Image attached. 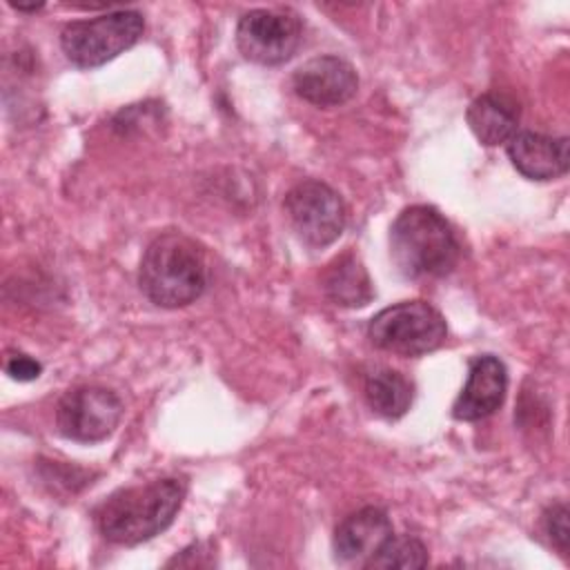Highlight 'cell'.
Segmentation results:
<instances>
[{
	"label": "cell",
	"mask_w": 570,
	"mask_h": 570,
	"mask_svg": "<svg viewBox=\"0 0 570 570\" xmlns=\"http://www.w3.org/2000/svg\"><path fill=\"white\" fill-rule=\"evenodd\" d=\"M187 494L185 481L169 476L114 492L96 510L100 534L120 546H136L167 530Z\"/></svg>",
	"instance_id": "6da1fadb"
},
{
	"label": "cell",
	"mask_w": 570,
	"mask_h": 570,
	"mask_svg": "<svg viewBox=\"0 0 570 570\" xmlns=\"http://www.w3.org/2000/svg\"><path fill=\"white\" fill-rule=\"evenodd\" d=\"M138 285L158 307H185L207 287L205 252L189 236L165 232L147 245L140 258Z\"/></svg>",
	"instance_id": "7a4b0ae2"
},
{
	"label": "cell",
	"mask_w": 570,
	"mask_h": 570,
	"mask_svg": "<svg viewBox=\"0 0 570 570\" xmlns=\"http://www.w3.org/2000/svg\"><path fill=\"white\" fill-rule=\"evenodd\" d=\"M390 254L405 278H439L454 269L461 245L439 209L410 205L392 223Z\"/></svg>",
	"instance_id": "3957f363"
},
{
	"label": "cell",
	"mask_w": 570,
	"mask_h": 570,
	"mask_svg": "<svg viewBox=\"0 0 570 570\" xmlns=\"http://www.w3.org/2000/svg\"><path fill=\"white\" fill-rule=\"evenodd\" d=\"M370 341L385 352L401 356H421L443 345L448 336L445 318L425 301H403L372 316L367 325Z\"/></svg>",
	"instance_id": "277c9868"
},
{
	"label": "cell",
	"mask_w": 570,
	"mask_h": 570,
	"mask_svg": "<svg viewBox=\"0 0 570 570\" xmlns=\"http://www.w3.org/2000/svg\"><path fill=\"white\" fill-rule=\"evenodd\" d=\"M142 29L145 20L138 11H107L89 20L69 22L60 33V47L76 67H100L134 47Z\"/></svg>",
	"instance_id": "5b68a950"
},
{
	"label": "cell",
	"mask_w": 570,
	"mask_h": 570,
	"mask_svg": "<svg viewBox=\"0 0 570 570\" xmlns=\"http://www.w3.org/2000/svg\"><path fill=\"white\" fill-rule=\"evenodd\" d=\"M283 207L296 236L314 249L332 245L347 223L343 198L321 180L296 183L285 194Z\"/></svg>",
	"instance_id": "8992f818"
},
{
	"label": "cell",
	"mask_w": 570,
	"mask_h": 570,
	"mask_svg": "<svg viewBox=\"0 0 570 570\" xmlns=\"http://www.w3.org/2000/svg\"><path fill=\"white\" fill-rule=\"evenodd\" d=\"M122 419V401L102 385L69 390L56 407V428L65 439L98 443L114 434Z\"/></svg>",
	"instance_id": "52a82bcc"
},
{
	"label": "cell",
	"mask_w": 570,
	"mask_h": 570,
	"mask_svg": "<svg viewBox=\"0 0 570 570\" xmlns=\"http://www.w3.org/2000/svg\"><path fill=\"white\" fill-rule=\"evenodd\" d=\"M303 38L296 13L278 9H252L236 27L240 53L258 65H281L294 56Z\"/></svg>",
	"instance_id": "ba28073f"
},
{
	"label": "cell",
	"mask_w": 570,
	"mask_h": 570,
	"mask_svg": "<svg viewBox=\"0 0 570 570\" xmlns=\"http://www.w3.org/2000/svg\"><path fill=\"white\" fill-rule=\"evenodd\" d=\"M292 87L298 98L316 107H338L356 94L358 76L341 56H316L294 71Z\"/></svg>",
	"instance_id": "9c48e42d"
},
{
	"label": "cell",
	"mask_w": 570,
	"mask_h": 570,
	"mask_svg": "<svg viewBox=\"0 0 570 570\" xmlns=\"http://www.w3.org/2000/svg\"><path fill=\"white\" fill-rule=\"evenodd\" d=\"M508 392V370L503 361L492 354L472 358L468 381L452 405L456 421H479L494 414Z\"/></svg>",
	"instance_id": "30bf717a"
},
{
	"label": "cell",
	"mask_w": 570,
	"mask_h": 570,
	"mask_svg": "<svg viewBox=\"0 0 570 570\" xmlns=\"http://www.w3.org/2000/svg\"><path fill=\"white\" fill-rule=\"evenodd\" d=\"M394 534L385 510L367 505L345 517L334 530V554L341 563L367 566L381 546Z\"/></svg>",
	"instance_id": "8fae6325"
},
{
	"label": "cell",
	"mask_w": 570,
	"mask_h": 570,
	"mask_svg": "<svg viewBox=\"0 0 570 570\" xmlns=\"http://www.w3.org/2000/svg\"><path fill=\"white\" fill-rule=\"evenodd\" d=\"M505 151L519 174L530 180H552L568 171V138L546 136L537 131H517L508 142Z\"/></svg>",
	"instance_id": "7c38bea8"
},
{
	"label": "cell",
	"mask_w": 570,
	"mask_h": 570,
	"mask_svg": "<svg viewBox=\"0 0 570 570\" xmlns=\"http://www.w3.org/2000/svg\"><path fill=\"white\" fill-rule=\"evenodd\" d=\"M465 118L476 140L488 147L508 142L519 131V105L505 94H481L470 102Z\"/></svg>",
	"instance_id": "4fadbf2b"
},
{
	"label": "cell",
	"mask_w": 570,
	"mask_h": 570,
	"mask_svg": "<svg viewBox=\"0 0 570 570\" xmlns=\"http://www.w3.org/2000/svg\"><path fill=\"white\" fill-rule=\"evenodd\" d=\"M323 292L341 307H363L374 296L370 274L354 254H341L327 265L323 274Z\"/></svg>",
	"instance_id": "5bb4252c"
},
{
	"label": "cell",
	"mask_w": 570,
	"mask_h": 570,
	"mask_svg": "<svg viewBox=\"0 0 570 570\" xmlns=\"http://www.w3.org/2000/svg\"><path fill=\"white\" fill-rule=\"evenodd\" d=\"M363 394L367 405L383 419L403 416L414 399L412 383L392 367H374L365 374Z\"/></svg>",
	"instance_id": "9a60e30c"
},
{
	"label": "cell",
	"mask_w": 570,
	"mask_h": 570,
	"mask_svg": "<svg viewBox=\"0 0 570 570\" xmlns=\"http://www.w3.org/2000/svg\"><path fill=\"white\" fill-rule=\"evenodd\" d=\"M428 566V550L423 541L410 534H392L381 550L367 561L365 568H376V570H390V568H423Z\"/></svg>",
	"instance_id": "2e32d148"
},
{
	"label": "cell",
	"mask_w": 570,
	"mask_h": 570,
	"mask_svg": "<svg viewBox=\"0 0 570 570\" xmlns=\"http://www.w3.org/2000/svg\"><path fill=\"white\" fill-rule=\"evenodd\" d=\"M543 530L552 546L566 554L568 552V541H570V530H568V508L566 503H554L543 512Z\"/></svg>",
	"instance_id": "e0dca14e"
},
{
	"label": "cell",
	"mask_w": 570,
	"mask_h": 570,
	"mask_svg": "<svg viewBox=\"0 0 570 570\" xmlns=\"http://www.w3.org/2000/svg\"><path fill=\"white\" fill-rule=\"evenodd\" d=\"M4 370L16 381H36L42 372V365L22 352H13L4 361Z\"/></svg>",
	"instance_id": "ac0fdd59"
}]
</instances>
